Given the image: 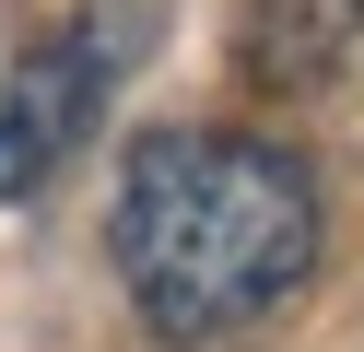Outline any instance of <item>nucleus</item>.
Segmentation results:
<instances>
[{"label": "nucleus", "mask_w": 364, "mask_h": 352, "mask_svg": "<svg viewBox=\"0 0 364 352\" xmlns=\"http://www.w3.org/2000/svg\"><path fill=\"white\" fill-rule=\"evenodd\" d=\"M106 258L153 341H235L317 270V176L259 129H141L118 153Z\"/></svg>", "instance_id": "nucleus-1"}, {"label": "nucleus", "mask_w": 364, "mask_h": 352, "mask_svg": "<svg viewBox=\"0 0 364 352\" xmlns=\"http://www.w3.org/2000/svg\"><path fill=\"white\" fill-rule=\"evenodd\" d=\"M106 70L118 59H106L95 36L0 47V200H36V188L82 153V129H95V106H106Z\"/></svg>", "instance_id": "nucleus-2"}]
</instances>
